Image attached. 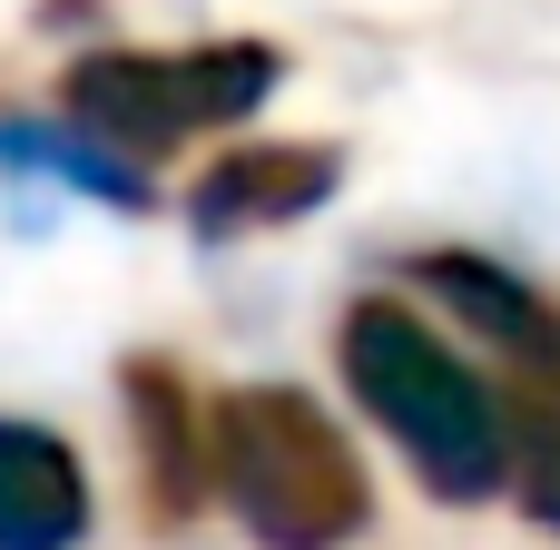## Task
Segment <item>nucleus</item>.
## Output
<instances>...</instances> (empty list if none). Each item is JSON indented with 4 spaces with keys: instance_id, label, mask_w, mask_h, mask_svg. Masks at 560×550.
I'll use <instances>...</instances> for the list:
<instances>
[{
    "instance_id": "obj_1",
    "label": "nucleus",
    "mask_w": 560,
    "mask_h": 550,
    "mask_svg": "<svg viewBox=\"0 0 560 550\" xmlns=\"http://www.w3.org/2000/svg\"><path fill=\"white\" fill-rule=\"evenodd\" d=\"M335 364H345V394L364 403V423L404 453V472L472 512V502H502L512 492V423H502V394L492 374L472 364V344L413 305V295H354L345 325H335Z\"/></svg>"
},
{
    "instance_id": "obj_2",
    "label": "nucleus",
    "mask_w": 560,
    "mask_h": 550,
    "mask_svg": "<svg viewBox=\"0 0 560 550\" xmlns=\"http://www.w3.org/2000/svg\"><path fill=\"white\" fill-rule=\"evenodd\" d=\"M207 482L256 550H345L374 522L354 433L305 384H236L207 403Z\"/></svg>"
},
{
    "instance_id": "obj_3",
    "label": "nucleus",
    "mask_w": 560,
    "mask_h": 550,
    "mask_svg": "<svg viewBox=\"0 0 560 550\" xmlns=\"http://www.w3.org/2000/svg\"><path fill=\"white\" fill-rule=\"evenodd\" d=\"M404 285L492 374L502 423H512V502L541 531H560V305L522 266H502L482 246H433V256L404 266Z\"/></svg>"
},
{
    "instance_id": "obj_4",
    "label": "nucleus",
    "mask_w": 560,
    "mask_h": 550,
    "mask_svg": "<svg viewBox=\"0 0 560 550\" xmlns=\"http://www.w3.org/2000/svg\"><path fill=\"white\" fill-rule=\"evenodd\" d=\"M285 79L276 39H197V49H89L59 79V118L148 177V157H177L187 138H217L256 118Z\"/></svg>"
},
{
    "instance_id": "obj_5",
    "label": "nucleus",
    "mask_w": 560,
    "mask_h": 550,
    "mask_svg": "<svg viewBox=\"0 0 560 550\" xmlns=\"http://www.w3.org/2000/svg\"><path fill=\"white\" fill-rule=\"evenodd\" d=\"M345 187V157L315 148V138H256V148H226L197 167L187 187V226L207 246H236V236H276L295 217H315L325 197Z\"/></svg>"
},
{
    "instance_id": "obj_6",
    "label": "nucleus",
    "mask_w": 560,
    "mask_h": 550,
    "mask_svg": "<svg viewBox=\"0 0 560 550\" xmlns=\"http://www.w3.org/2000/svg\"><path fill=\"white\" fill-rule=\"evenodd\" d=\"M118 394H128V443H138V472H148V512H158V522H187L197 502H217L197 384H187L167 354H128Z\"/></svg>"
},
{
    "instance_id": "obj_7",
    "label": "nucleus",
    "mask_w": 560,
    "mask_h": 550,
    "mask_svg": "<svg viewBox=\"0 0 560 550\" xmlns=\"http://www.w3.org/2000/svg\"><path fill=\"white\" fill-rule=\"evenodd\" d=\"M89 541V472L49 423L0 413V550H79Z\"/></svg>"
}]
</instances>
